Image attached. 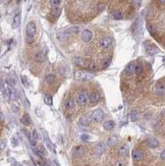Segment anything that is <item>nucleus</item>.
<instances>
[{"label":"nucleus","instance_id":"f257e3e1","mask_svg":"<svg viewBox=\"0 0 165 166\" xmlns=\"http://www.w3.org/2000/svg\"><path fill=\"white\" fill-rule=\"evenodd\" d=\"M37 33V27L34 22H30L26 28V42L28 44H32L35 41V36Z\"/></svg>","mask_w":165,"mask_h":166},{"label":"nucleus","instance_id":"6ab92c4d","mask_svg":"<svg viewBox=\"0 0 165 166\" xmlns=\"http://www.w3.org/2000/svg\"><path fill=\"white\" fill-rule=\"evenodd\" d=\"M73 61L75 62L76 65L80 66V67H85V66H87L86 60H85L84 58H82V57H73Z\"/></svg>","mask_w":165,"mask_h":166},{"label":"nucleus","instance_id":"7ed1b4c3","mask_svg":"<svg viewBox=\"0 0 165 166\" xmlns=\"http://www.w3.org/2000/svg\"><path fill=\"white\" fill-rule=\"evenodd\" d=\"M88 97L89 95L87 94V92H85V91H80V92H78L77 95H76V102L79 105H81V106H85V105H87V103H88L89 101Z\"/></svg>","mask_w":165,"mask_h":166},{"label":"nucleus","instance_id":"6e6552de","mask_svg":"<svg viewBox=\"0 0 165 166\" xmlns=\"http://www.w3.org/2000/svg\"><path fill=\"white\" fill-rule=\"evenodd\" d=\"M20 20H22V18H20V12L16 11L13 15V20H12V24H11L12 29H17L18 27H20Z\"/></svg>","mask_w":165,"mask_h":166},{"label":"nucleus","instance_id":"f8f14e48","mask_svg":"<svg viewBox=\"0 0 165 166\" xmlns=\"http://www.w3.org/2000/svg\"><path fill=\"white\" fill-rule=\"evenodd\" d=\"M131 156H133V159L135 161H141L143 160L144 158L143 152H142L141 150H139V149H135V150L133 151V153H131Z\"/></svg>","mask_w":165,"mask_h":166},{"label":"nucleus","instance_id":"4468645a","mask_svg":"<svg viewBox=\"0 0 165 166\" xmlns=\"http://www.w3.org/2000/svg\"><path fill=\"white\" fill-rule=\"evenodd\" d=\"M92 38H93V33L91 32L90 30H85L84 32H82V40L84 41V42H86V43L90 42V41L92 40Z\"/></svg>","mask_w":165,"mask_h":166},{"label":"nucleus","instance_id":"dca6fc26","mask_svg":"<svg viewBox=\"0 0 165 166\" xmlns=\"http://www.w3.org/2000/svg\"><path fill=\"white\" fill-rule=\"evenodd\" d=\"M89 101L91 102V104H97L100 100V96L97 92H92L90 95H89Z\"/></svg>","mask_w":165,"mask_h":166},{"label":"nucleus","instance_id":"a878e982","mask_svg":"<svg viewBox=\"0 0 165 166\" xmlns=\"http://www.w3.org/2000/svg\"><path fill=\"white\" fill-rule=\"evenodd\" d=\"M55 78H56V76H55L54 74H47V76H46V78H45V81H46V83H47V84H49V85H52L53 83L55 82Z\"/></svg>","mask_w":165,"mask_h":166},{"label":"nucleus","instance_id":"a18cd8bd","mask_svg":"<svg viewBox=\"0 0 165 166\" xmlns=\"http://www.w3.org/2000/svg\"><path fill=\"white\" fill-rule=\"evenodd\" d=\"M158 1V3H160L161 5H164V3H165V0H157Z\"/></svg>","mask_w":165,"mask_h":166},{"label":"nucleus","instance_id":"5701e85b","mask_svg":"<svg viewBox=\"0 0 165 166\" xmlns=\"http://www.w3.org/2000/svg\"><path fill=\"white\" fill-rule=\"evenodd\" d=\"M90 122H91L90 117L87 116V115H85V116H82V117H81L79 123H80V125H82V126H88L89 124H90Z\"/></svg>","mask_w":165,"mask_h":166},{"label":"nucleus","instance_id":"2eb2a0df","mask_svg":"<svg viewBox=\"0 0 165 166\" xmlns=\"http://www.w3.org/2000/svg\"><path fill=\"white\" fill-rule=\"evenodd\" d=\"M155 93L156 95L158 96H164V93H165V88H164V84L163 83H157L155 87Z\"/></svg>","mask_w":165,"mask_h":166},{"label":"nucleus","instance_id":"c85d7f7f","mask_svg":"<svg viewBox=\"0 0 165 166\" xmlns=\"http://www.w3.org/2000/svg\"><path fill=\"white\" fill-rule=\"evenodd\" d=\"M113 18H114L115 20H121V18H123L122 12H121L120 10H115V11H113Z\"/></svg>","mask_w":165,"mask_h":166},{"label":"nucleus","instance_id":"aec40b11","mask_svg":"<svg viewBox=\"0 0 165 166\" xmlns=\"http://www.w3.org/2000/svg\"><path fill=\"white\" fill-rule=\"evenodd\" d=\"M42 132H43V134H44V141H45V143H46V145H47V147H48V149H49V150H51V151H53V152H54L55 149H54V147H53L52 143H51L50 140H49L48 136H47V132H45V130H42Z\"/></svg>","mask_w":165,"mask_h":166},{"label":"nucleus","instance_id":"1a4fd4ad","mask_svg":"<svg viewBox=\"0 0 165 166\" xmlns=\"http://www.w3.org/2000/svg\"><path fill=\"white\" fill-rule=\"evenodd\" d=\"M85 152H86V149H85L84 146H76L75 148L73 149V155L75 157H81L82 155L85 154Z\"/></svg>","mask_w":165,"mask_h":166},{"label":"nucleus","instance_id":"49530a36","mask_svg":"<svg viewBox=\"0 0 165 166\" xmlns=\"http://www.w3.org/2000/svg\"><path fill=\"white\" fill-rule=\"evenodd\" d=\"M2 87H3V84H2V83H1V82H0V89H1V88H2Z\"/></svg>","mask_w":165,"mask_h":166},{"label":"nucleus","instance_id":"4be33fe9","mask_svg":"<svg viewBox=\"0 0 165 166\" xmlns=\"http://www.w3.org/2000/svg\"><path fill=\"white\" fill-rule=\"evenodd\" d=\"M118 143V138L116 136H111L110 138L107 140V145L109 147H114L115 145Z\"/></svg>","mask_w":165,"mask_h":166},{"label":"nucleus","instance_id":"c9c22d12","mask_svg":"<svg viewBox=\"0 0 165 166\" xmlns=\"http://www.w3.org/2000/svg\"><path fill=\"white\" fill-rule=\"evenodd\" d=\"M61 0H50V4L52 6H54V7H57V6L60 4Z\"/></svg>","mask_w":165,"mask_h":166},{"label":"nucleus","instance_id":"79ce46f5","mask_svg":"<svg viewBox=\"0 0 165 166\" xmlns=\"http://www.w3.org/2000/svg\"><path fill=\"white\" fill-rule=\"evenodd\" d=\"M160 159H161L162 161L165 160V151L164 150H162L161 154H160Z\"/></svg>","mask_w":165,"mask_h":166},{"label":"nucleus","instance_id":"ddd939ff","mask_svg":"<svg viewBox=\"0 0 165 166\" xmlns=\"http://www.w3.org/2000/svg\"><path fill=\"white\" fill-rule=\"evenodd\" d=\"M145 49H146V52H147L149 55H154V54H156V53L158 52V49L156 48L154 45L149 44L148 42L145 44Z\"/></svg>","mask_w":165,"mask_h":166},{"label":"nucleus","instance_id":"37998d69","mask_svg":"<svg viewBox=\"0 0 165 166\" xmlns=\"http://www.w3.org/2000/svg\"><path fill=\"white\" fill-rule=\"evenodd\" d=\"M22 83H24V86H28V80H27V76H22Z\"/></svg>","mask_w":165,"mask_h":166},{"label":"nucleus","instance_id":"c756f323","mask_svg":"<svg viewBox=\"0 0 165 166\" xmlns=\"http://www.w3.org/2000/svg\"><path fill=\"white\" fill-rule=\"evenodd\" d=\"M27 134V136H28V139H29V142H30V144H31V146L32 147H36V141L34 140V138L32 137V134H28V132H26Z\"/></svg>","mask_w":165,"mask_h":166},{"label":"nucleus","instance_id":"e433bc0d","mask_svg":"<svg viewBox=\"0 0 165 166\" xmlns=\"http://www.w3.org/2000/svg\"><path fill=\"white\" fill-rule=\"evenodd\" d=\"M32 137H33V138H34V140L36 141V142H37V141L39 140V134H38V132H37L36 130H33Z\"/></svg>","mask_w":165,"mask_h":166},{"label":"nucleus","instance_id":"bb28decb","mask_svg":"<svg viewBox=\"0 0 165 166\" xmlns=\"http://www.w3.org/2000/svg\"><path fill=\"white\" fill-rule=\"evenodd\" d=\"M143 70H144V67H143V65H142L141 63L135 64V74H137V76H140V74L143 72Z\"/></svg>","mask_w":165,"mask_h":166},{"label":"nucleus","instance_id":"ea45409f","mask_svg":"<svg viewBox=\"0 0 165 166\" xmlns=\"http://www.w3.org/2000/svg\"><path fill=\"white\" fill-rule=\"evenodd\" d=\"M137 118H138V114H137V111L135 110L131 112V120L135 121V120H137Z\"/></svg>","mask_w":165,"mask_h":166},{"label":"nucleus","instance_id":"412c9836","mask_svg":"<svg viewBox=\"0 0 165 166\" xmlns=\"http://www.w3.org/2000/svg\"><path fill=\"white\" fill-rule=\"evenodd\" d=\"M103 127L106 130H111L115 127V122L113 120H107L103 123Z\"/></svg>","mask_w":165,"mask_h":166},{"label":"nucleus","instance_id":"473e14b6","mask_svg":"<svg viewBox=\"0 0 165 166\" xmlns=\"http://www.w3.org/2000/svg\"><path fill=\"white\" fill-rule=\"evenodd\" d=\"M111 64V58H108V59H106L104 61V63L102 64V69H105V68H107L109 65Z\"/></svg>","mask_w":165,"mask_h":166},{"label":"nucleus","instance_id":"20e7f679","mask_svg":"<svg viewBox=\"0 0 165 166\" xmlns=\"http://www.w3.org/2000/svg\"><path fill=\"white\" fill-rule=\"evenodd\" d=\"M79 31H80L79 27L73 26V27H71V28L66 29V30L62 31V32L58 33V34H57V37H58L59 39L64 38V37H69V35H71V34H76V33H78Z\"/></svg>","mask_w":165,"mask_h":166},{"label":"nucleus","instance_id":"c03bdc74","mask_svg":"<svg viewBox=\"0 0 165 166\" xmlns=\"http://www.w3.org/2000/svg\"><path fill=\"white\" fill-rule=\"evenodd\" d=\"M3 121H4V115H3V113L0 111V124L3 123Z\"/></svg>","mask_w":165,"mask_h":166},{"label":"nucleus","instance_id":"4c0bfd02","mask_svg":"<svg viewBox=\"0 0 165 166\" xmlns=\"http://www.w3.org/2000/svg\"><path fill=\"white\" fill-rule=\"evenodd\" d=\"M148 29H149V32L151 33V34H155V27L153 26V25H148Z\"/></svg>","mask_w":165,"mask_h":166},{"label":"nucleus","instance_id":"39448f33","mask_svg":"<svg viewBox=\"0 0 165 166\" xmlns=\"http://www.w3.org/2000/svg\"><path fill=\"white\" fill-rule=\"evenodd\" d=\"M92 119L96 122H101L103 119H104V112L101 109H95L94 111L92 112V115H91Z\"/></svg>","mask_w":165,"mask_h":166},{"label":"nucleus","instance_id":"a211bd4d","mask_svg":"<svg viewBox=\"0 0 165 166\" xmlns=\"http://www.w3.org/2000/svg\"><path fill=\"white\" fill-rule=\"evenodd\" d=\"M159 141L156 138H149L147 140V145L150 147V148H157L159 146Z\"/></svg>","mask_w":165,"mask_h":166},{"label":"nucleus","instance_id":"7c9ffc66","mask_svg":"<svg viewBox=\"0 0 165 166\" xmlns=\"http://www.w3.org/2000/svg\"><path fill=\"white\" fill-rule=\"evenodd\" d=\"M9 98H10V100H12V101H14V100H16V93H15V91L14 90H12V89H9Z\"/></svg>","mask_w":165,"mask_h":166},{"label":"nucleus","instance_id":"f704fd0d","mask_svg":"<svg viewBox=\"0 0 165 166\" xmlns=\"http://www.w3.org/2000/svg\"><path fill=\"white\" fill-rule=\"evenodd\" d=\"M131 3L136 7H140L142 5V0H131Z\"/></svg>","mask_w":165,"mask_h":166},{"label":"nucleus","instance_id":"9b49d317","mask_svg":"<svg viewBox=\"0 0 165 166\" xmlns=\"http://www.w3.org/2000/svg\"><path fill=\"white\" fill-rule=\"evenodd\" d=\"M129 148L127 144H121L120 146L118 147V154L122 157H125L129 155Z\"/></svg>","mask_w":165,"mask_h":166},{"label":"nucleus","instance_id":"f03ea898","mask_svg":"<svg viewBox=\"0 0 165 166\" xmlns=\"http://www.w3.org/2000/svg\"><path fill=\"white\" fill-rule=\"evenodd\" d=\"M75 78L79 81H90L94 78V74L87 71H82V70H76Z\"/></svg>","mask_w":165,"mask_h":166},{"label":"nucleus","instance_id":"393cba45","mask_svg":"<svg viewBox=\"0 0 165 166\" xmlns=\"http://www.w3.org/2000/svg\"><path fill=\"white\" fill-rule=\"evenodd\" d=\"M35 60L37 62H44L45 61V55L43 52H37L35 54Z\"/></svg>","mask_w":165,"mask_h":166},{"label":"nucleus","instance_id":"72a5a7b5","mask_svg":"<svg viewBox=\"0 0 165 166\" xmlns=\"http://www.w3.org/2000/svg\"><path fill=\"white\" fill-rule=\"evenodd\" d=\"M53 15H55L56 18H58L59 15H60V13H61V9L59 7H55L54 9H53Z\"/></svg>","mask_w":165,"mask_h":166},{"label":"nucleus","instance_id":"cd10ccee","mask_svg":"<svg viewBox=\"0 0 165 166\" xmlns=\"http://www.w3.org/2000/svg\"><path fill=\"white\" fill-rule=\"evenodd\" d=\"M87 66H88L89 69L92 70V71H97V70H98V66H97V64L95 63L94 61L89 62V63L87 64Z\"/></svg>","mask_w":165,"mask_h":166},{"label":"nucleus","instance_id":"f3484780","mask_svg":"<svg viewBox=\"0 0 165 166\" xmlns=\"http://www.w3.org/2000/svg\"><path fill=\"white\" fill-rule=\"evenodd\" d=\"M64 107L67 109V110H71V109H73L75 108V100H73L71 97H69L64 102Z\"/></svg>","mask_w":165,"mask_h":166},{"label":"nucleus","instance_id":"0eeeda50","mask_svg":"<svg viewBox=\"0 0 165 166\" xmlns=\"http://www.w3.org/2000/svg\"><path fill=\"white\" fill-rule=\"evenodd\" d=\"M105 150H106V145H105L104 143H99V144H97L96 147H95L94 152L97 156H101V155H103V153L105 152Z\"/></svg>","mask_w":165,"mask_h":166},{"label":"nucleus","instance_id":"b1692460","mask_svg":"<svg viewBox=\"0 0 165 166\" xmlns=\"http://www.w3.org/2000/svg\"><path fill=\"white\" fill-rule=\"evenodd\" d=\"M20 121H22V123H24V125H30L31 124V117H30V115L29 114H27V113H24V115H22V119H20Z\"/></svg>","mask_w":165,"mask_h":166},{"label":"nucleus","instance_id":"2f4dec72","mask_svg":"<svg viewBox=\"0 0 165 166\" xmlns=\"http://www.w3.org/2000/svg\"><path fill=\"white\" fill-rule=\"evenodd\" d=\"M44 102L46 103L47 105H52V103H53L52 97H51V96H48V95H46V96L44 97Z\"/></svg>","mask_w":165,"mask_h":166},{"label":"nucleus","instance_id":"423d86ee","mask_svg":"<svg viewBox=\"0 0 165 166\" xmlns=\"http://www.w3.org/2000/svg\"><path fill=\"white\" fill-rule=\"evenodd\" d=\"M112 42H113V39L111 37H105V38H102L99 42V45L100 47L102 48L106 49V48H109V47L112 45Z\"/></svg>","mask_w":165,"mask_h":166},{"label":"nucleus","instance_id":"58836bf2","mask_svg":"<svg viewBox=\"0 0 165 166\" xmlns=\"http://www.w3.org/2000/svg\"><path fill=\"white\" fill-rule=\"evenodd\" d=\"M81 139L82 141H85V142H87V141L90 140L91 137L89 136V134H82V136H81Z\"/></svg>","mask_w":165,"mask_h":166},{"label":"nucleus","instance_id":"de8ad7c7","mask_svg":"<svg viewBox=\"0 0 165 166\" xmlns=\"http://www.w3.org/2000/svg\"><path fill=\"white\" fill-rule=\"evenodd\" d=\"M0 18H1V16H0Z\"/></svg>","mask_w":165,"mask_h":166},{"label":"nucleus","instance_id":"a19ab883","mask_svg":"<svg viewBox=\"0 0 165 166\" xmlns=\"http://www.w3.org/2000/svg\"><path fill=\"white\" fill-rule=\"evenodd\" d=\"M114 166H125V162H124V161L119 160V161H117V162L115 163Z\"/></svg>","mask_w":165,"mask_h":166},{"label":"nucleus","instance_id":"9d476101","mask_svg":"<svg viewBox=\"0 0 165 166\" xmlns=\"http://www.w3.org/2000/svg\"><path fill=\"white\" fill-rule=\"evenodd\" d=\"M124 74L127 76H131L135 74V63L134 62H129L124 68Z\"/></svg>","mask_w":165,"mask_h":166}]
</instances>
